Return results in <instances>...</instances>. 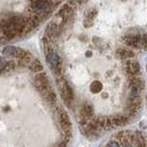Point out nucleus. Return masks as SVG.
Listing matches in <instances>:
<instances>
[{
    "instance_id": "nucleus-1",
    "label": "nucleus",
    "mask_w": 147,
    "mask_h": 147,
    "mask_svg": "<svg viewBox=\"0 0 147 147\" xmlns=\"http://www.w3.org/2000/svg\"><path fill=\"white\" fill-rule=\"evenodd\" d=\"M32 55L16 47L0 51V147H69L71 122L51 87L36 102L27 94Z\"/></svg>"
}]
</instances>
